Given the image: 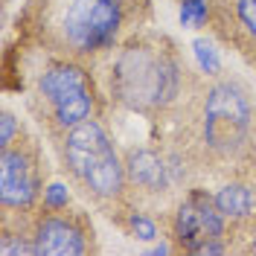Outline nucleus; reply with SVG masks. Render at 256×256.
Returning a JSON list of instances; mask_svg holds the SVG:
<instances>
[{
  "label": "nucleus",
  "instance_id": "f257e3e1",
  "mask_svg": "<svg viewBox=\"0 0 256 256\" xmlns=\"http://www.w3.org/2000/svg\"><path fill=\"white\" fill-rule=\"evenodd\" d=\"M190 184L244 180L256 186V90L230 73H195L163 140Z\"/></svg>",
  "mask_w": 256,
  "mask_h": 256
},
{
  "label": "nucleus",
  "instance_id": "f03ea898",
  "mask_svg": "<svg viewBox=\"0 0 256 256\" xmlns=\"http://www.w3.org/2000/svg\"><path fill=\"white\" fill-rule=\"evenodd\" d=\"M152 20V0H26L15 18V38L18 47L96 67Z\"/></svg>",
  "mask_w": 256,
  "mask_h": 256
},
{
  "label": "nucleus",
  "instance_id": "7ed1b4c3",
  "mask_svg": "<svg viewBox=\"0 0 256 256\" xmlns=\"http://www.w3.org/2000/svg\"><path fill=\"white\" fill-rule=\"evenodd\" d=\"M96 70L108 99V111L152 122L160 140L198 73L175 38L152 26L122 41L111 56L96 64Z\"/></svg>",
  "mask_w": 256,
  "mask_h": 256
},
{
  "label": "nucleus",
  "instance_id": "20e7f679",
  "mask_svg": "<svg viewBox=\"0 0 256 256\" xmlns=\"http://www.w3.org/2000/svg\"><path fill=\"white\" fill-rule=\"evenodd\" d=\"M9 50L18 56V90L47 140L90 116H105L108 99L94 64L30 47Z\"/></svg>",
  "mask_w": 256,
  "mask_h": 256
},
{
  "label": "nucleus",
  "instance_id": "39448f33",
  "mask_svg": "<svg viewBox=\"0 0 256 256\" xmlns=\"http://www.w3.org/2000/svg\"><path fill=\"white\" fill-rule=\"evenodd\" d=\"M50 146L70 190L122 230L134 201L128 195L126 160L105 126V116H90L50 137Z\"/></svg>",
  "mask_w": 256,
  "mask_h": 256
},
{
  "label": "nucleus",
  "instance_id": "423d86ee",
  "mask_svg": "<svg viewBox=\"0 0 256 256\" xmlns=\"http://www.w3.org/2000/svg\"><path fill=\"white\" fill-rule=\"evenodd\" d=\"M50 184V163L41 140L20 126L12 140L0 143V216H32Z\"/></svg>",
  "mask_w": 256,
  "mask_h": 256
},
{
  "label": "nucleus",
  "instance_id": "0eeeda50",
  "mask_svg": "<svg viewBox=\"0 0 256 256\" xmlns=\"http://www.w3.org/2000/svg\"><path fill=\"white\" fill-rule=\"evenodd\" d=\"M160 224H166V239H172L180 254H227V218L216 207L212 192L201 184L184 192Z\"/></svg>",
  "mask_w": 256,
  "mask_h": 256
},
{
  "label": "nucleus",
  "instance_id": "6e6552de",
  "mask_svg": "<svg viewBox=\"0 0 256 256\" xmlns=\"http://www.w3.org/2000/svg\"><path fill=\"white\" fill-rule=\"evenodd\" d=\"M38 256H88L99 254L96 227L82 207H41L30 218Z\"/></svg>",
  "mask_w": 256,
  "mask_h": 256
},
{
  "label": "nucleus",
  "instance_id": "1a4fd4ad",
  "mask_svg": "<svg viewBox=\"0 0 256 256\" xmlns=\"http://www.w3.org/2000/svg\"><path fill=\"white\" fill-rule=\"evenodd\" d=\"M212 38L256 70V0H210Z\"/></svg>",
  "mask_w": 256,
  "mask_h": 256
},
{
  "label": "nucleus",
  "instance_id": "9d476101",
  "mask_svg": "<svg viewBox=\"0 0 256 256\" xmlns=\"http://www.w3.org/2000/svg\"><path fill=\"white\" fill-rule=\"evenodd\" d=\"M212 198H216V207L222 210V216L227 218V224H236L254 212L256 186L244 184V180H230L212 192Z\"/></svg>",
  "mask_w": 256,
  "mask_h": 256
},
{
  "label": "nucleus",
  "instance_id": "9b49d317",
  "mask_svg": "<svg viewBox=\"0 0 256 256\" xmlns=\"http://www.w3.org/2000/svg\"><path fill=\"white\" fill-rule=\"evenodd\" d=\"M210 18V0H180V26L201 30L207 26Z\"/></svg>",
  "mask_w": 256,
  "mask_h": 256
},
{
  "label": "nucleus",
  "instance_id": "f8f14e48",
  "mask_svg": "<svg viewBox=\"0 0 256 256\" xmlns=\"http://www.w3.org/2000/svg\"><path fill=\"white\" fill-rule=\"evenodd\" d=\"M195 52H198V62H201V73H218L222 70L218 56L210 50L207 41H195Z\"/></svg>",
  "mask_w": 256,
  "mask_h": 256
},
{
  "label": "nucleus",
  "instance_id": "ddd939ff",
  "mask_svg": "<svg viewBox=\"0 0 256 256\" xmlns=\"http://www.w3.org/2000/svg\"><path fill=\"white\" fill-rule=\"evenodd\" d=\"M44 207H67L70 204V195H67V186L64 184H47V192H44Z\"/></svg>",
  "mask_w": 256,
  "mask_h": 256
},
{
  "label": "nucleus",
  "instance_id": "4468645a",
  "mask_svg": "<svg viewBox=\"0 0 256 256\" xmlns=\"http://www.w3.org/2000/svg\"><path fill=\"white\" fill-rule=\"evenodd\" d=\"M20 120H18L15 114L9 111V108H3V114H0V143H6V140H12L18 131H20Z\"/></svg>",
  "mask_w": 256,
  "mask_h": 256
}]
</instances>
